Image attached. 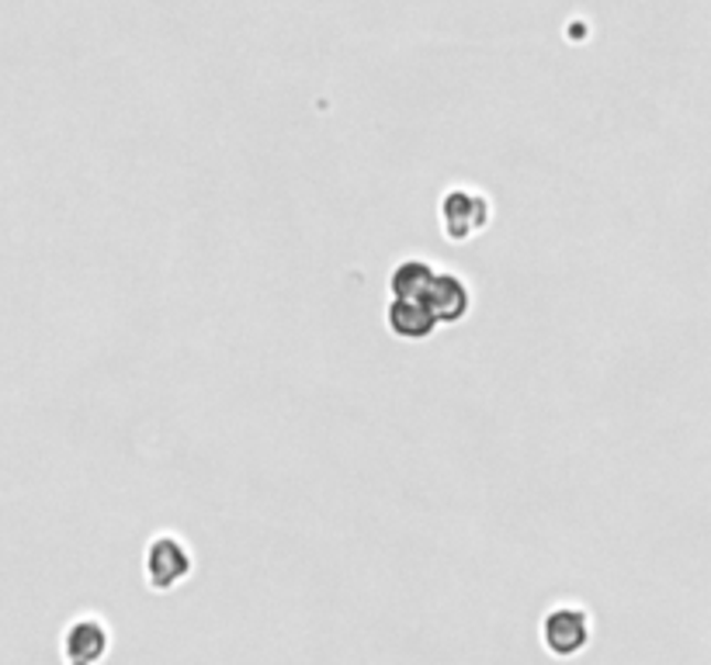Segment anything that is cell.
<instances>
[{
	"instance_id": "cell-1",
	"label": "cell",
	"mask_w": 711,
	"mask_h": 665,
	"mask_svg": "<svg viewBox=\"0 0 711 665\" xmlns=\"http://www.w3.org/2000/svg\"><path fill=\"white\" fill-rule=\"evenodd\" d=\"M438 216H441V229L452 243H468L489 226L493 219V201L480 192V187H468V184H455L448 187L441 195L438 205Z\"/></svg>"
},
{
	"instance_id": "cell-2",
	"label": "cell",
	"mask_w": 711,
	"mask_h": 665,
	"mask_svg": "<svg viewBox=\"0 0 711 665\" xmlns=\"http://www.w3.org/2000/svg\"><path fill=\"white\" fill-rule=\"evenodd\" d=\"M590 634H594V621H590V613L577 603H559L545 613V621H541L545 648L559 658L580 655L590 645Z\"/></svg>"
},
{
	"instance_id": "cell-3",
	"label": "cell",
	"mask_w": 711,
	"mask_h": 665,
	"mask_svg": "<svg viewBox=\"0 0 711 665\" xmlns=\"http://www.w3.org/2000/svg\"><path fill=\"white\" fill-rule=\"evenodd\" d=\"M195 558L192 548L174 534H157L147 548V582L157 592H168L192 576Z\"/></svg>"
},
{
	"instance_id": "cell-4",
	"label": "cell",
	"mask_w": 711,
	"mask_h": 665,
	"mask_svg": "<svg viewBox=\"0 0 711 665\" xmlns=\"http://www.w3.org/2000/svg\"><path fill=\"white\" fill-rule=\"evenodd\" d=\"M431 305V313L438 316L441 326H452V323H462L468 316V308H472V288L468 284L455 274V271H438L434 281H431V288L423 292V298Z\"/></svg>"
},
{
	"instance_id": "cell-5",
	"label": "cell",
	"mask_w": 711,
	"mask_h": 665,
	"mask_svg": "<svg viewBox=\"0 0 711 665\" xmlns=\"http://www.w3.org/2000/svg\"><path fill=\"white\" fill-rule=\"evenodd\" d=\"M108 645H111V631L105 621L98 617H80L66 628V637H63V655L77 665H87V662H98L108 655Z\"/></svg>"
},
{
	"instance_id": "cell-6",
	"label": "cell",
	"mask_w": 711,
	"mask_h": 665,
	"mask_svg": "<svg viewBox=\"0 0 711 665\" xmlns=\"http://www.w3.org/2000/svg\"><path fill=\"white\" fill-rule=\"evenodd\" d=\"M386 326L392 329V337L399 340H427L441 326L438 316L431 313V305L420 298H392L386 305Z\"/></svg>"
},
{
	"instance_id": "cell-7",
	"label": "cell",
	"mask_w": 711,
	"mask_h": 665,
	"mask_svg": "<svg viewBox=\"0 0 711 665\" xmlns=\"http://www.w3.org/2000/svg\"><path fill=\"white\" fill-rule=\"evenodd\" d=\"M434 274L438 271L427 264V260H402V264H396V271L389 274V295L392 298H423Z\"/></svg>"
}]
</instances>
